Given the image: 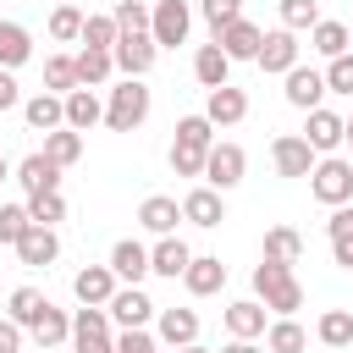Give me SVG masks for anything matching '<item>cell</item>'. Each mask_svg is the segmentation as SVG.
<instances>
[{
	"label": "cell",
	"mask_w": 353,
	"mask_h": 353,
	"mask_svg": "<svg viewBox=\"0 0 353 353\" xmlns=\"http://www.w3.org/2000/svg\"><path fill=\"white\" fill-rule=\"evenodd\" d=\"M254 298H259L276 320H292V314L303 309V281L292 276V265L259 259V265H254Z\"/></svg>",
	"instance_id": "obj_1"
},
{
	"label": "cell",
	"mask_w": 353,
	"mask_h": 353,
	"mask_svg": "<svg viewBox=\"0 0 353 353\" xmlns=\"http://www.w3.org/2000/svg\"><path fill=\"white\" fill-rule=\"evenodd\" d=\"M143 121H149V88H143V77H121L105 99V127L110 132H138Z\"/></svg>",
	"instance_id": "obj_2"
},
{
	"label": "cell",
	"mask_w": 353,
	"mask_h": 353,
	"mask_svg": "<svg viewBox=\"0 0 353 353\" xmlns=\"http://www.w3.org/2000/svg\"><path fill=\"white\" fill-rule=\"evenodd\" d=\"M309 193H314L320 204H331V210L353 204V160H342V154H320L314 171H309Z\"/></svg>",
	"instance_id": "obj_3"
},
{
	"label": "cell",
	"mask_w": 353,
	"mask_h": 353,
	"mask_svg": "<svg viewBox=\"0 0 353 353\" xmlns=\"http://www.w3.org/2000/svg\"><path fill=\"white\" fill-rule=\"evenodd\" d=\"M243 176H248V154H243V143H232V138H215V149L204 154V188H215V193H232Z\"/></svg>",
	"instance_id": "obj_4"
},
{
	"label": "cell",
	"mask_w": 353,
	"mask_h": 353,
	"mask_svg": "<svg viewBox=\"0 0 353 353\" xmlns=\"http://www.w3.org/2000/svg\"><path fill=\"white\" fill-rule=\"evenodd\" d=\"M105 314H110V325H121V331H149V320L160 314V303H154L143 287H116V298L105 303Z\"/></svg>",
	"instance_id": "obj_5"
},
{
	"label": "cell",
	"mask_w": 353,
	"mask_h": 353,
	"mask_svg": "<svg viewBox=\"0 0 353 353\" xmlns=\"http://www.w3.org/2000/svg\"><path fill=\"white\" fill-rule=\"evenodd\" d=\"M72 353H116V331L105 309H72Z\"/></svg>",
	"instance_id": "obj_6"
},
{
	"label": "cell",
	"mask_w": 353,
	"mask_h": 353,
	"mask_svg": "<svg viewBox=\"0 0 353 353\" xmlns=\"http://www.w3.org/2000/svg\"><path fill=\"white\" fill-rule=\"evenodd\" d=\"M188 28H193V11H188V0H154L149 39H154L160 50H176V44H188Z\"/></svg>",
	"instance_id": "obj_7"
},
{
	"label": "cell",
	"mask_w": 353,
	"mask_h": 353,
	"mask_svg": "<svg viewBox=\"0 0 353 353\" xmlns=\"http://www.w3.org/2000/svg\"><path fill=\"white\" fill-rule=\"evenodd\" d=\"M110 61H116L121 77H149V66L160 61V44H154L149 33H121L116 50H110Z\"/></svg>",
	"instance_id": "obj_8"
},
{
	"label": "cell",
	"mask_w": 353,
	"mask_h": 353,
	"mask_svg": "<svg viewBox=\"0 0 353 353\" xmlns=\"http://www.w3.org/2000/svg\"><path fill=\"white\" fill-rule=\"evenodd\" d=\"M281 83H287V88H281V94H287V105H292V110H303V116H309V110H320V99L331 94V88H325V72H314V66H303V61H298Z\"/></svg>",
	"instance_id": "obj_9"
},
{
	"label": "cell",
	"mask_w": 353,
	"mask_h": 353,
	"mask_svg": "<svg viewBox=\"0 0 353 353\" xmlns=\"http://www.w3.org/2000/svg\"><path fill=\"white\" fill-rule=\"evenodd\" d=\"M314 160H320V154L309 149L303 132H281V138L270 143V165H276V176H309Z\"/></svg>",
	"instance_id": "obj_10"
},
{
	"label": "cell",
	"mask_w": 353,
	"mask_h": 353,
	"mask_svg": "<svg viewBox=\"0 0 353 353\" xmlns=\"http://www.w3.org/2000/svg\"><path fill=\"white\" fill-rule=\"evenodd\" d=\"M116 287H121V281H116L110 265H83V270L72 276V298H77L83 309H105V303L116 298Z\"/></svg>",
	"instance_id": "obj_11"
},
{
	"label": "cell",
	"mask_w": 353,
	"mask_h": 353,
	"mask_svg": "<svg viewBox=\"0 0 353 353\" xmlns=\"http://www.w3.org/2000/svg\"><path fill=\"white\" fill-rule=\"evenodd\" d=\"M303 138H309V149L314 154H336L342 143H347V116H336V110H309V127H303Z\"/></svg>",
	"instance_id": "obj_12"
},
{
	"label": "cell",
	"mask_w": 353,
	"mask_h": 353,
	"mask_svg": "<svg viewBox=\"0 0 353 353\" xmlns=\"http://www.w3.org/2000/svg\"><path fill=\"white\" fill-rule=\"evenodd\" d=\"M11 182H22V193L33 199V193H61V165L39 149V154H28V160H17V171H11Z\"/></svg>",
	"instance_id": "obj_13"
},
{
	"label": "cell",
	"mask_w": 353,
	"mask_h": 353,
	"mask_svg": "<svg viewBox=\"0 0 353 353\" xmlns=\"http://www.w3.org/2000/svg\"><path fill=\"white\" fill-rule=\"evenodd\" d=\"M259 72H270V77H287L292 66H298V33H287V28H276V33H265V44H259V61H254Z\"/></svg>",
	"instance_id": "obj_14"
},
{
	"label": "cell",
	"mask_w": 353,
	"mask_h": 353,
	"mask_svg": "<svg viewBox=\"0 0 353 353\" xmlns=\"http://www.w3.org/2000/svg\"><path fill=\"white\" fill-rule=\"evenodd\" d=\"M215 44L226 50V61H259V44H265V33H259V22L237 17L232 28H221V33H215Z\"/></svg>",
	"instance_id": "obj_15"
},
{
	"label": "cell",
	"mask_w": 353,
	"mask_h": 353,
	"mask_svg": "<svg viewBox=\"0 0 353 353\" xmlns=\"http://www.w3.org/2000/svg\"><path fill=\"white\" fill-rule=\"evenodd\" d=\"M110 270H116L121 287H138L143 276H154V270H149V248H143L138 237H121V243L110 248Z\"/></svg>",
	"instance_id": "obj_16"
},
{
	"label": "cell",
	"mask_w": 353,
	"mask_h": 353,
	"mask_svg": "<svg viewBox=\"0 0 353 353\" xmlns=\"http://www.w3.org/2000/svg\"><path fill=\"white\" fill-rule=\"evenodd\" d=\"M188 265H193V248H188L182 237H154V248H149V270H154V276L182 281V276H188Z\"/></svg>",
	"instance_id": "obj_17"
},
{
	"label": "cell",
	"mask_w": 353,
	"mask_h": 353,
	"mask_svg": "<svg viewBox=\"0 0 353 353\" xmlns=\"http://www.w3.org/2000/svg\"><path fill=\"white\" fill-rule=\"evenodd\" d=\"M204 116H210V127H237V121L248 116V94H243L237 83H226V88H210V99H204Z\"/></svg>",
	"instance_id": "obj_18"
},
{
	"label": "cell",
	"mask_w": 353,
	"mask_h": 353,
	"mask_svg": "<svg viewBox=\"0 0 353 353\" xmlns=\"http://www.w3.org/2000/svg\"><path fill=\"white\" fill-rule=\"evenodd\" d=\"M22 121L50 138V132L66 127V99H61V94H33V99H22Z\"/></svg>",
	"instance_id": "obj_19"
},
{
	"label": "cell",
	"mask_w": 353,
	"mask_h": 353,
	"mask_svg": "<svg viewBox=\"0 0 353 353\" xmlns=\"http://www.w3.org/2000/svg\"><path fill=\"white\" fill-rule=\"evenodd\" d=\"M176 221H182V204L165 199V193H149V199L138 204V226L154 232V237H176Z\"/></svg>",
	"instance_id": "obj_20"
},
{
	"label": "cell",
	"mask_w": 353,
	"mask_h": 353,
	"mask_svg": "<svg viewBox=\"0 0 353 353\" xmlns=\"http://www.w3.org/2000/svg\"><path fill=\"white\" fill-rule=\"evenodd\" d=\"M17 259H22L28 270L55 265V259H61V237H55V226H28V237L17 243Z\"/></svg>",
	"instance_id": "obj_21"
},
{
	"label": "cell",
	"mask_w": 353,
	"mask_h": 353,
	"mask_svg": "<svg viewBox=\"0 0 353 353\" xmlns=\"http://www.w3.org/2000/svg\"><path fill=\"white\" fill-rule=\"evenodd\" d=\"M154 336L165 347H193L199 342V314L193 309H160L154 314Z\"/></svg>",
	"instance_id": "obj_22"
},
{
	"label": "cell",
	"mask_w": 353,
	"mask_h": 353,
	"mask_svg": "<svg viewBox=\"0 0 353 353\" xmlns=\"http://www.w3.org/2000/svg\"><path fill=\"white\" fill-rule=\"evenodd\" d=\"M182 221H193V226H221L226 221V193H215V188H193L188 199H182Z\"/></svg>",
	"instance_id": "obj_23"
},
{
	"label": "cell",
	"mask_w": 353,
	"mask_h": 353,
	"mask_svg": "<svg viewBox=\"0 0 353 353\" xmlns=\"http://www.w3.org/2000/svg\"><path fill=\"white\" fill-rule=\"evenodd\" d=\"M182 287H188L193 298H215V292L226 287V265H221L215 254H193V265H188Z\"/></svg>",
	"instance_id": "obj_24"
},
{
	"label": "cell",
	"mask_w": 353,
	"mask_h": 353,
	"mask_svg": "<svg viewBox=\"0 0 353 353\" xmlns=\"http://www.w3.org/2000/svg\"><path fill=\"white\" fill-rule=\"evenodd\" d=\"M265 303L259 298H237V303H226V331L232 336H243V342H254V336H265L270 325H265Z\"/></svg>",
	"instance_id": "obj_25"
},
{
	"label": "cell",
	"mask_w": 353,
	"mask_h": 353,
	"mask_svg": "<svg viewBox=\"0 0 353 353\" xmlns=\"http://www.w3.org/2000/svg\"><path fill=\"white\" fill-rule=\"evenodd\" d=\"M22 61H33V33L22 22H6L0 17V72H17Z\"/></svg>",
	"instance_id": "obj_26"
},
{
	"label": "cell",
	"mask_w": 353,
	"mask_h": 353,
	"mask_svg": "<svg viewBox=\"0 0 353 353\" xmlns=\"http://www.w3.org/2000/svg\"><path fill=\"white\" fill-rule=\"evenodd\" d=\"M325 237H331V265L353 270V204L331 210V221H325Z\"/></svg>",
	"instance_id": "obj_27"
},
{
	"label": "cell",
	"mask_w": 353,
	"mask_h": 353,
	"mask_svg": "<svg viewBox=\"0 0 353 353\" xmlns=\"http://www.w3.org/2000/svg\"><path fill=\"white\" fill-rule=\"evenodd\" d=\"M193 77H199L204 88H226V83H232V61H226V50H221V44H199V55H193Z\"/></svg>",
	"instance_id": "obj_28"
},
{
	"label": "cell",
	"mask_w": 353,
	"mask_h": 353,
	"mask_svg": "<svg viewBox=\"0 0 353 353\" xmlns=\"http://www.w3.org/2000/svg\"><path fill=\"white\" fill-rule=\"evenodd\" d=\"M99 121H105V105H99L94 88L66 94V127H72V132H88V127H99Z\"/></svg>",
	"instance_id": "obj_29"
},
{
	"label": "cell",
	"mask_w": 353,
	"mask_h": 353,
	"mask_svg": "<svg viewBox=\"0 0 353 353\" xmlns=\"http://www.w3.org/2000/svg\"><path fill=\"white\" fill-rule=\"evenodd\" d=\"M72 61H77V83H83V88H105V83H110V72H116L110 50H88V44H83Z\"/></svg>",
	"instance_id": "obj_30"
},
{
	"label": "cell",
	"mask_w": 353,
	"mask_h": 353,
	"mask_svg": "<svg viewBox=\"0 0 353 353\" xmlns=\"http://www.w3.org/2000/svg\"><path fill=\"white\" fill-rule=\"evenodd\" d=\"M44 309H50V298H44L39 287H17V292H11V303H6V320H17L22 331H33Z\"/></svg>",
	"instance_id": "obj_31"
},
{
	"label": "cell",
	"mask_w": 353,
	"mask_h": 353,
	"mask_svg": "<svg viewBox=\"0 0 353 353\" xmlns=\"http://www.w3.org/2000/svg\"><path fill=\"white\" fill-rule=\"evenodd\" d=\"M347 39H353V33H347L342 22H325V17H320V22L309 28V50H314V55H325V61L347 55Z\"/></svg>",
	"instance_id": "obj_32"
},
{
	"label": "cell",
	"mask_w": 353,
	"mask_h": 353,
	"mask_svg": "<svg viewBox=\"0 0 353 353\" xmlns=\"http://www.w3.org/2000/svg\"><path fill=\"white\" fill-rule=\"evenodd\" d=\"M83 83H77V61L72 55H44V94H77Z\"/></svg>",
	"instance_id": "obj_33"
},
{
	"label": "cell",
	"mask_w": 353,
	"mask_h": 353,
	"mask_svg": "<svg viewBox=\"0 0 353 353\" xmlns=\"http://www.w3.org/2000/svg\"><path fill=\"white\" fill-rule=\"evenodd\" d=\"M28 336H33V342H39V347H61V342H72V314H66V309H55V303H50V309H44V314H39V325H33V331H28Z\"/></svg>",
	"instance_id": "obj_34"
},
{
	"label": "cell",
	"mask_w": 353,
	"mask_h": 353,
	"mask_svg": "<svg viewBox=\"0 0 353 353\" xmlns=\"http://www.w3.org/2000/svg\"><path fill=\"white\" fill-rule=\"evenodd\" d=\"M314 336L325 347H353V309H325L314 320Z\"/></svg>",
	"instance_id": "obj_35"
},
{
	"label": "cell",
	"mask_w": 353,
	"mask_h": 353,
	"mask_svg": "<svg viewBox=\"0 0 353 353\" xmlns=\"http://www.w3.org/2000/svg\"><path fill=\"white\" fill-rule=\"evenodd\" d=\"M171 143H182V149H193V154H210V149H215V127H210V116H182Z\"/></svg>",
	"instance_id": "obj_36"
},
{
	"label": "cell",
	"mask_w": 353,
	"mask_h": 353,
	"mask_svg": "<svg viewBox=\"0 0 353 353\" xmlns=\"http://www.w3.org/2000/svg\"><path fill=\"white\" fill-rule=\"evenodd\" d=\"M265 259H276V265H298V259H303V237H298L292 226H270V232H265Z\"/></svg>",
	"instance_id": "obj_37"
},
{
	"label": "cell",
	"mask_w": 353,
	"mask_h": 353,
	"mask_svg": "<svg viewBox=\"0 0 353 353\" xmlns=\"http://www.w3.org/2000/svg\"><path fill=\"white\" fill-rule=\"evenodd\" d=\"M309 347V331L298 325V320H270V331H265V353H303Z\"/></svg>",
	"instance_id": "obj_38"
},
{
	"label": "cell",
	"mask_w": 353,
	"mask_h": 353,
	"mask_svg": "<svg viewBox=\"0 0 353 353\" xmlns=\"http://www.w3.org/2000/svg\"><path fill=\"white\" fill-rule=\"evenodd\" d=\"M116 39H121V28H116L110 11H88L83 17V44L88 50H116Z\"/></svg>",
	"instance_id": "obj_39"
},
{
	"label": "cell",
	"mask_w": 353,
	"mask_h": 353,
	"mask_svg": "<svg viewBox=\"0 0 353 353\" xmlns=\"http://www.w3.org/2000/svg\"><path fill=\"white\" fill-rule=\"evenodd\" d=\"M44 154H50L61 171H66V165H77V160H83V132H72V127L50 132V138H44Z\"/></svg>",
	"instance_id": "obj_40"
},
{
	"label": "cell",
	"mask_w": 353,
	"mask_h": 353,
	"mask_svg": "<svg viewBox=\"0 0 353 353\" xmlns=\"http://www.w3.org/2000/svg\"><path fill=\"white\" fill-rule=\"evenodd\" d=\"M116 28L121 33H149V22H154V6H143V0H116Z\"/></svg>",
	"instance_id": "obj_41"
},
{
	"label": "cell",
	"mask_w": 353,
	"mask_h": 353,
	"mask_svg": "<svg viewBox=\"0 0 353 353\" xmlns=\"http://www.w3.org/2000/svg\"><path fill=\"white\" fill-rule=\"evenodd\" d=\"M28 226H33L28 204H0V243H6V248H17V243L28 237Z\"/></svg>",
	"instance_id": "obj_42"
},
{
	"label": "cell",
	"mask_w": 353,
	"mask_h": 353,
	"mask_svg": "<svg viewBox=\"0 0 353 353\" xmlns=\"http://www.w3.org/2000/svg\"><path fill=\"white\" fill-rule=\"evenodd\" d=\"M50 39H55V44L83 39V11H77V6H55V11H50Z\"/></svg>",
	"instance_id": "obj_43"
},
{
	"label": "cell",
	"mask_w": 353,
	"mask_h": 353,
	"mask_svg": "<svg viewBox=\"0 0 353 353\" xmlns=\"http://www.w3.org/2000/svg\"><path fill=\"white\" fill-rule=\"evenodd\" d=\"M320 22V0H281V28L287 33H303Z\"/></svg>",
	"instance_id": "obj_44"
},
{
	"label": "cell",
	"mask_w": 353,
	"mask_h": 353,
	"mask_svg": "<svg viewBox=\"0 0 353 353\" xmlns=\"http://www.w3.org/2000/svg\"><path fill=\"white\" fill-rule=\"evenodd\" d=\"M28 215H33V226H55V221H66V199L61 193H33Z\"/></svg>",
	"instance_id": "obj_45"
},
{
	"label": "cell",
	"mask_w": 353,
	"mask_h": 353,
	"mask_svg": "<svg viewBox=\"0 0 353 353\" xmlns=\"http://www.w3.org/2000/svg\"><path fill=\"white\" fill-rule=\"evenodd\" d=\"M199 17L210 22V33H221V28H232L243 17V0H199Z\"/></svg>",
	"instance_id": "obj_46"
},
{
	"label": "cell",
	"mask_w": 353,
	"mask_h": 353,
	"mask_svg": "<svg viewBox=\"0 0 353 353\" xmlns=\"http://www.w3.org/2000/svg\"><path fill=\"white\" fill-rule=\"evenodd\" d=\"M325 88H331V94H353V55L325 61Z\"/></svg>",
	"instance_id": "obj_47"
},
{
	"label": "cell",
	"mask_w": 353,
	"mask_h": 353,
	"mask_svg": "<svg viewBox=\"0 0 353 353\" xmlns=\"http://www.w3.org/2000/svg\"><path fill=\"white\" fill-rule=\"evenodd\" d=\"M171 171H176V176H204V154H193V149L171 143Z\"/></svg>",
	"instance_id": "obj_48"
},
{
	"label": "cell",
	"mask_w": 353,
	"mask_h": 353,
	"mask_svg": "<svg viewBox=\"0 0 353 353\" xmlns=\"http://www.w3.org/2000/svg\"><path fill=\"white\" fill-rule=\"evenodd\" d=\"M116 353H160V336H149V331H121V336H116Z\"/></svg>",
	"instance_id": "obj_49"
},
{
	"label": "cell",
	"mask_w": 353,
	"mask_h": 353,
	"mask_svg": "<svg viewBox=\"0 0 353 353\" xmlns=\"http://www.w3.org/2000/svg\"><path fill=\"white\" fill-rule=\"evenodd\" d=\"M22 336H28V331H22L17 320H0V353H22Z\"/></svg>",
	"instance_id": "obj_50"
},
{
	"label": "cell",
	"mask_w": 353,
	"mask_h": 353,
	"mask_svg": "<svg viewBox=\"0 0 353 353\" xmlns=\"http://www.w3.org/2000/svg\"><path fill=\"white\" fill-rule=\"evenodd\" d=\"M17 105H22V88L11 72H0V110H17Z\"/></svg>",
	"instance_id": "obj_51"
},
{
	"label": "cell",
	"mask_w": 353,
	"mask_h": 353,
	"mask_svg": "<svg viewBox=\"0 0 353 353\" xmlns=\"http://www.w3.org/2000/svg\"><path fill=\"white\" fill-rule=\"evenodd\" d=\"M221 353H265V347H259V342H243V336H232Z\"/></svg>",
	"instance_id": "obj_52"
},
{
	"label": "cell",
	"mask_w": 353,
	"mask_h": 353,
	"mask_svg": "<svg viewBox=\"0 0 353 353\" xmlns=\"http://www.w3.org/2000/svg\"><path fill=\"white\" fill-rule=\"evenodd\" d=\"M11 171H17V165H11L6 154H0V182H11Z\"/></svg>",
	"instance_id": "obj_53"
},
{
	"label": "cell",
	"mask_w": 353,
	"mask_h": 353,
	"mask_svg": "<svg viewBox=\"0 0 353 353\" xmlns=\"http://www.w3.org/2000/svg\"><path fill=\"white\" fill-rule=\"evenodd\" d=\"M165 353H210V347H199V342H193V347H165Z\"/></svg>",
	"instance_id": "obj_54"
},
{
	"label": "cell",
	"mask_w": 353,
	"mask_h": 353,
	"mask_svg": "<svg viewBox=\"0 0 353 353\" xmlns=\"http://www.w3.org/2000/svg\"><path fill=\"white\" fill-rule=\"evenodd\" d=\"M347 143H353V116H347Z\"/></svg>",
	"instance_id": "obj_55"
},
{
	"label": "cell",
	"mask_w": 353,
	"mask_h": 353,
	"mask_svg": "<svg viewBox=\"0 0 353 353\" xmlns=\"http://www.w3.org/2000/svg\"><path fill=\"white\" fill-rule=\"evenodd\" d=\"M55 6H77V0H55Z\"/></svg>",
	"instance_id": "obj_56"
}]
</instances>
